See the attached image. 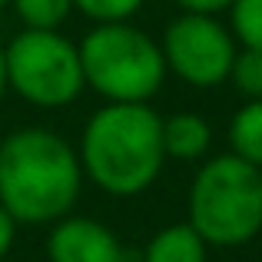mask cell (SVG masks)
<instances>
[{
    "label": "cell",
    "mask_w": 262,
    "mask_h": 262,
    "mask_svg": "<svg viewBox=\"0 0 262 262\" xmlns=\"http://www.w3.org/2000/svg\"><path fill=\"white\" fill-rule=\"evenodd\" d=\"M80 189V156L60 133L20 126L0 140V206L17 223L47 226L70 216Z\"/></svg>",
    "instance_id": "1"
},
{
    "label": "cell",
    "mask_w": 262,
    "mask_h": 262,
    "mask_svg": "<svg viewBox=\"0 0 262 262\" xmlns=\"http://www.w3.org/2000/svg\"><path fill=\"white\" fill-rule=\"evenodd\" d=\"M7 93V70H4V43H0V96Z\"/></svg>",
    "instance_id": "17"
},
{
    "label": "cell",
    "mask_w": 262,
    "mask_h": 262,
    "mask_svg": "<svg viewBox=\"0 0 262 262\" xmlns=\"http://www.w3.org/2000/svg\"><path fill=\"white\" fill-rule=\"evenodd\" d=\"M163 60L166 70L186 80L196 90H209L229 80V67L236 57V37L216 13H179L163 30Z\"/></svg>",
    "instance_id": "6"
},
{
    "label": "cell",
    "mask_w": 262,
    "mask_h": 262,
    "mask_svg": "<svg viewBox=\"0 0 262 262\" xmlns=\"http://www.w3.org/2000/svg\"><path fill=\"white\" fill-rule=\"evenodd\" d=\"M212 143V129L199 113H173L163 120V153L166 160H199Z\"/></svg>",
    "instance_id": "8"
},
{
    "label": "cell",
    "mask_w": 262,
    "mask_h": 262,
    "mask_svg": "<svg viewBox=\"0 0 262 262\" xmlns=\"http://www.w3.org/2000/svg\"><path fill=\"white\" fill-rule=\"evenodd\" d=\"M189 226L219 249L252 243L262 232V169L232 153L203 163L189 186Z\"/></svg>",
    "instance_id": "3"
},
{
    "label": "cell",
    "mask_w": 262,
    "mask_h": 262,
    "mask_svg": "<svg viewBox=\"0 0 262 262\" xmlns=\"http://www.w3.org/2000/svg\"><path fill=\"white\" fill-rule=\"evenodd\" d=\"M7 90L33 106H67L86 90L80 50L60 30H24L4 47Z\"/></svg>",
    "instance_id": "5"
},
{
    "label": "cell",
    "mask_w": 262,
    "mask_h": 262,
    "mask_svg": "<svg viewBox=\"0 0 262 262\" xmlns=\"http://www.w3.org/2000/svg\"><path fill=\"white\" fill-rule=\"evenodd\" d=\"M209 246L189 223H173L160 229L143 249V262H206Z\"/></svg>",
    "instance_id": "9"
},
{
    "label": "cell",
    "mask_w": 262,
    "mask_h": 262,
    "mask_svg": "<svg viewBox=\"0 0 262 262\" xmlns=\"http://www.w3.org/2000/svg\"><path fill=\"white\" fill-rule=\"evenodd\" d=\"M13 239H17V219L10 216V212L0 206V259L10 252V246H13Z\"/></svg>",
    "instance_id": "16"
},
{
    "label": "cell",
    "mask_w": 262,
    "mask_h": 262,
    "mask_svg": "<svg viewBox=\"0 0 262 262\" xmlns=\"http://www.w3.org/2000/svg\"><path fill=\"white\" fill-rule=\"evenodd\" d=\"M146 0H73L80 13H86L96 24H116V20H129L133 13H140V7Z\"/></svg>",
    "instance_id": "14"
},
{
    "label": "cell",
    "mask_w": 262,
    "mask_h": 262,
    "mask_svg": "<svg viewBox=\"0 0 262 262\" xmlns=\"http://www.w3.org/2000/svg\"><path fill=\"white\" fill-rule=\"evenodd\" d=\"M173 4L186 13H219V10H229L232 0H173Z\"/></svg>",
    "instance_id": "15"
},
{
    "label": "cell",
    "mask_w": 262,
    "mask_h": 262,
    "mask_svg": "<svg viewBox=\"0 0 262 262\" xmlns=\"http://www.w3.org/2000/svg\"><path fill=\"white\" fill-rule=\"evenodd\" d=\"M77 50L83 83L106 103H146L166 80L160 43L129 20L96 24Z\"/></svg>",
    "instance_id": "4"
},
{
    "label": "cell",
    "mask_w": 262,
    "mask_h": 262,
    "mask_svg": "<svg viewBox=\"0 0 262 262\" xmlns=\"http://www.w3.org/2000/svg\"><path fill=\"white\" fill-rule=\"evenodd\" d=\"M50 262H126L120 239L110 226L90 216H63L47 236Z\"/></svg>",
    "instance_id": "7"
},
{
    "label": "cell",
    "mask_w": 262,
    "mask_h": 262,
    "mask_svg": "<svg viewBox=\"0 0 262 262\" xmlns=\"http://www.w3.org/2000/svg\"><path fill=\"white\" fill-rule=\"evenodd\" d=\"M27 30H57L73 10V0H10Z\"/></svg>",
    "instance_id": "11"
},
{
    "label": "cell",
    "mask_w": 262,
    "mask_h": 262,
    "mask_svg": "<svg viewBox=\"0 0 262 262\" xmlns=\"http://www.w3.org/2000/svg\"><path fill=\"white\" fill-rule=\"evenodd\" d=\"M229 153L262 169V100H246L229 120Z\"/></svg>",
    "instance_id": "10"
},
{
    "label": "cell",
    "mask_w": 262,
    "mask_h": 262,
    "mask_svg": "<svg viewBox=\"0 0 262 262\" xmlns=\"http://www.w3.org/2000/svg\"><path fill=\"white\" fill-rule=\"evenodd\" d=\"M229 80L246 100H262V50H256V47L236 50L229 67Z\"/></svg>",
    "instance_id": "13"
},
{
    "label": "cell",
    "mask_w": 262,
    "mask_h": 262,
    "mask_svg": "<svg viewBox=\"0 0 262 262\" xmlns=\"http://www.w3.org/2000/svg\"><path fill=\"white\" fill-rule=\"evenodd\" d=\"M80 166L110 196H140L163 173V116L149 103H106L86 120Z\"/></svg>",
    "instance_id": "2"
},
{
    "label": "cell",
    "mask_w": 262,
    "mask_h": 262,
    "mask_svg": "<svg viewBox=\"0 0 262 262\" xmlns=\"http://www.w3.org/2000/svg\"><path fill=\"white\" fill-rule=\"evenodd\" d=\"M229 30L243 47L262 50V0H232L229 4Z\"/></svg>",
    "instance_id": "12"
},
{
    "label": "cell",
    "mask_w": 262,
    "mask_h": 262,
    "mask_svg": "<svg viewBox=\"0 0 262 262\" xmlns=\"http://www.w3.org/2000/svg\"><path fill=\"white\" fill-rule=\"evenodd\" d=\"M7 4H10V0H0V7H7Z\"/></svg>",
    "instance_id": "18"
}]
</instances>
